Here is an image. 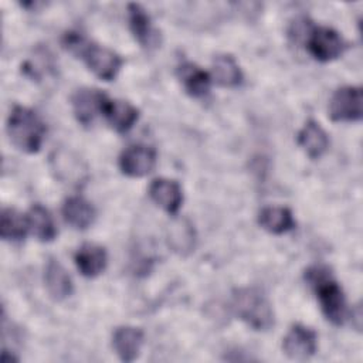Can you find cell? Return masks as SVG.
Returning a JSON list of instances; mask_svg holds the SVG:
<instances>
[{"label": "cell", "instance_id": "cell-11", "mask_svg": "<svg viewBox=\"0 0 363 363\" xmlns=\"http://www.w3.org/2000/svg\"><path fill=\"white\" fill-rule=\"evenodd\" d=\"M128 20L133 37L143 48L150 50L157 47L159 33L155 30L149 14L140 4H128Z\"/></svg>", "mask_w": 363, "mask_h": 363}, {"label": "cell", "instance_id": "cell-5", "mask_svg": "<svg viewBox=\"0 0 363 363\" xmlns=\"http://www.w3.org/2000/svg\"><path fill=\"white\" fill-rule=\"evenodd\" d=\"M306 47L313 58L322 62H328L343 54L346 43L343 37L330 27L309 26Z\"/></svg>", "mask_w": 363, "mask_h": 363}, {"label": "cell", "instance_id": "cell-17", "mask_svg": "<svg viewBox=\"0 0 363 363\" xmlns=\"http://www.w3.org/2000/svg\"><path fill=\"white\" fill-rule=\"evenodd\" d=\"M298 143L311 159H318L328 150L329 138L316 121L308 119L298 133Z\"/></svg>", "mask_w": 363, "mask_h": 363}, {"label": "cell", "instance_id": "cell-21", "mask_svg": "<svg viewBox=\"0 0 363 363\" xmlns=\"http://www.w3.org/2000/svg\"><path fill=\"white\" fill-rule=\"evenodd\" d=\"M258 224L271 234H284L295 227L291 210L278 206L264 207L258 213Z\"/></svg>", "mask_w": 363, "mask_h": 363}, {"label": "cell", "instance_id": "cell-8", "mask_svg": "<svg viewBox=\"0 0 363 363\" xmlns=\"http://www.w3.org/2000/svg\"><path fill=\"white\" fill-rule=\"evenodd\" d=\"M156 166L155 149L145 145L126 147L119 156V169L129 177H142L149 174Z\"/></svg>", "mask_w": 363, "mask_h": 363}, {"label": "cell", "instance_id": "cell-24", "mask_svg": "<svg viewBox=\"0 0 363 363\" xmlns=\"http://www.w3.org/2000/svg\"><path fill=\"white\" fill-rule=\"evenodd\" d=\"M28 230L27 216H23L16 208H3L0 217V234L6 241H21L24 240Z\"/></svg>", "mask_w": 363, "mask_h": 363}, {"label": "cell", "instance_id": "cell-23", "mask_svg": "<svg viewBox=\"0 0 363 363\" xmlns=\"http://www.w3.org/2000/svg\"><path fill=\"white\" fill-rule=\"evenodd\" d=\"M28 230L40 241H52L57 235V228L50 211L41 204H34L27 214Z\"/></svg>", "mask_w": 363, "mask_h": 363}, {"label": "cell", "instance_id": "cell-4", "mask_svg": "<svg viewBox=\"0 0 363 363\" xmlns=\"http://www.w3.org/2000/svg\"><path fill=\"white\" fill-rule=\"evenodd\" d=\"M235 315L255 330H268L274 326V311L267 295L258 288H240L233 294Z\"/></svg>", "mask_w": 363, "mask_h": 363}, {"label": "cell", "instance_id": "cell-9", "mask_svg": "<svg viewBox=\"0 0 363 363\" xmlns=\"http://www.w3.org/2000/svg\"><path fill=\"white\" fill-rule=\"evenodd\" d=\"M318 336L315 330L303 325H294L282 342V349L289 359L306 360L316 352Z\"/></svg>", "mask_w": 363, "mask_h": 363}, {"label": "cell", "instance_id": "cell-16", "mask_svg": "<svg viewBox=\"0 0 363 363\" xmlns=\"http://www.w3.org/2000/svg\"><path fill=\"white\" fill-rule=\"evenodd\" d=\"M106 262L108 257L105 248L94 242L82 244L75 252L77 268L86 278H95L104 272Z\"/></svg>", "mask_w": 363, "mask_h": 363}, {"label": "cell", "instance_id": "cell-6", "mask_svg": "<svg viewBox=\"0 0 363 363\" xmlns=\"http://www.w3.org/2000/svg\"><path fill=\"white\" fill-rule=\"evenodd\" d=\"M362 89L359 86H342L330 98L329 115L336 122H356L362 119Z\"/></svg>", "mask_w": 363, "mask_h": 363}, {"label": "cell", "instance_id": "cell-20", "mask_svg": "<svg viewBox=\"0 0 363 363\" xmlns=\"http://www.w3.org/2000/svg\"><path fill=\"white\" fill-rule=\"evenodd\" d=\"M62 216L71 227L77 230H85L95 220V208L84 197L72 196L64 201Z\"/></svg>", "mask_w": 363, "mask_h": 363}, {"label": "cell", "instance_id": "cell-14", "mask_svg": "<svg viewBox=\"0 0 363 363\" xmlns=\"http://www.w3.org/2000/svg\"><path fill=\"white\" fill-rule=\"evenodd\" d=\"M143 345V332L135 326H119L112 335V346L122 362H133Z\"/></svg>", "mask_w": 363, "mask_h": 363}, {"label": "cell", "instance_id": "cell-22", "mask_svg": "<svg viewBox=\"0 0 363 363\" xmlns=\"http://www.w3.org/2000/svg\"><path fill=\"white\" fill-rule=\"evenodd\" d=\"M213 77L221 86H238L242 82V72L238 62L230 54H218L213 60Z\"/></svg>", "mask_w": 363, "mask_h": 363}, {"label": "cell", "instance_id": "cell-2", "mask_svg": "<svg viewBox=\"0 0 363 363\" xmlns=\"http://www.w3.org/2000/svg\"><path fill=\"white\" fill-rule=\"evenodd\" d=\"M306 281L315 289L320 309L328 320L333 325H342L346 319V299L339 284L332 278L326 267L315 265L306 269Z\"/></svg>", "mask_w": 363, "mask_h": 363}, {"label": "cell", "instance_id": "cell-18", "mask_svg": "<svg viewBox=\"0 0 363 363\" xmlns=\"http://www.w3.org/2000/svg\"><path fill=\"white\" fill-rule=\"evenodd\" d=\"M179 79L186 92L194 98H203L208 94L211 78L208 72L193 62H183L177 68Z\"/></svg>", "mask_w": 363, "mask_h": 363}, {"label": "cell", "instance_id": "cell-1", "mask_svg": "<svg viewBox=\"0 0 363 363\" xmlns=\"http://www.w3.org/2000/svg\"><path fill=\"white\" fill-rule=\"evenodd\" d=\"M62 43L67 50L84 58L88 68L104 81H112L122 67V58L115 51L89 43L78 33H67Z\"/></svg>", "mask_w": 363, "mask_h": 363}, {"label": "cell", "instance_id": "cell-12", "mask_svg": "<svg viewBox=\"0 0 363 363\" xmlns=\"http://www.w3.org/2000/svg\"><path fill=\"white\" fill-rule=\"evenodd\" d=\"M150 199L169 214H176L183 201L182 187L170 179H155L149 186Z\"/></svg>", "mask_w": 363, "mask_h": 363}, {"label": "cell", "instance_id": "cell-19", "mask_svg": "<svg viewBox=\"0 0 363 363\" xmlns=\"http://www.w3.org/2000/svg\"><path fill=\"white\" fill-rule=\"evenodd\" d=\"M167 244L179 255H187L194 250L196 233L187 218H174L167 227Z\"/></svg>", "mask_w": 363, "mask_h": 363}, {"label": "cell", "instance_id": "cell-13", "mask_svg": "<svg viewBox=\"0 0 363 363\" xmlns=\"http://www.w3.org/2000/svg\"><path fill=\"white\" fill-rule=\"evenodd\" d=\"M44 282L48 294L57 301L68 298L74 291L71 275L64 268V265L55 258H50L47 261L44 269Z\"/></svg>", "mask_w": 363, "mask_h": 363}, {"label": "cell", "instance_id": "cell-7", "mask_svg": "<svg viewBox=\"0 0 363 363\" xmlns=\"http://www.w3.org/2000/svg\"><path fill=\"white\" fill-rule=\"evenodd\" d=\"M50 163L55 177L64 184L78 187L88 179V169L85 163L71 150H55L50 157Z\"/></svg>", "mask_w": 363, "mask_h": 363}, {"label": "cell", "instance_id": "cell-3", "mask_svg": "<svg viewBox=\"0 0 363 363\" xmlns=\"http://www.w3.org/2000/svg\"><path fill=\"white\" fill-rule=\"evenodd\" d=\"M7 133L17 149L37 153L45 136V125L34 111L16 105L7 119Z\"/></svg>", "mask_w": 363, "mask_h": 363}, {"label": "cell", "instance_id": "cell-15", "mask_svg": "<svg viewBox=\"0 0 363 363\" xmlns=\"http://www.w3.org/2000/svg\"><path fill=\"white\" fill-rule=\"evenodd\" d=\"M102 115L106 118L112 128H115L121 133H125L136 123L139 118V111L129 102L109 99L106 96L102 106Z\"/></svg>", "mask_w": 363, "mask_h": 363}, {"label": "cell", "instance_id": "cell-10", "mask_svg": "<svg viewBox=\"0 0 363 363\" xmlns=\"http://www.w3.org/2000/svg\"><path fill=\"white\" fill-rule=\"evenodd\" d=\"M106 95L95 88H81L77 89L71 98L72 109L77 121L88 126L94 122L98 113H102V106Z\"/></svg>", "mask_w": 363, "mask_h": 363}]
</instances>
